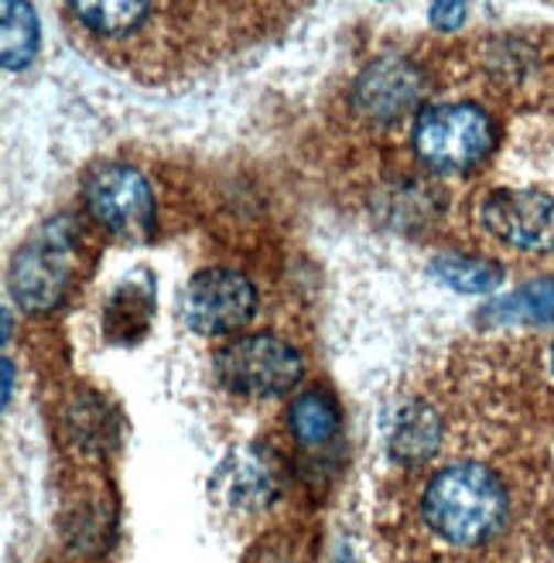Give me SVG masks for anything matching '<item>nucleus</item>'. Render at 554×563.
<instances>
[{
	"label": "nucleus",
	"mask_w": 554,
	"mask_h": 563,
	"mask_svg": "<svg viewBox=\"0 0 554 563\" xmlns=\"http://www.w3.org/2000/svg\"><path fill=\"white\" fill-rule=\"evenodd\" d=\"M411 144L428 172L469 175L497 151L500 126L472 99H445L417 110Z\"/></svg>",
	"instance_id": "nucleus-3"
},
{
	"label": "nucleus",
	"mask_w": 554,
	"mask_h": 563,
	"mask_svg": "<svg viewBox=\"0 0 554 563\" xmlns=\"http://www.w3.org/2000/svg\"><path fill=\"white\" fill-rule=\"evenodd\" d=\"M76 222L69 216H58L48 225H42L35 236L24 243V250L14 256V271H11V290L14 301L39 314L52 311L65 287H69L73 274V260H76Z\"/></svg>",
	"instance_id": "nucleus-6"
},
{
	"label": "nucleus",
	"mask_w": 554,
	"mask_h": 563,
	"mask_svg": "<svg viewBox=\"0 0 554 563\" xmlns=\"http://www.w3.org/2000/svg\"><path fill=\"white\" fill-rule=\"evenodd\" d=\"M339 404L329 389H302L287 407V430L302 448H325L339 434Z\"/></svg>",
	"instance_id": "nucleus-11"
},
{
	"label": "nucleus",
	"mask_w": 554,
	"mask_h": 563,
	"mask_svg": "<svg viewBox=\"0 0 554 563\" xmlns=\"http://www.w3.org/2000/svg\"><path fill=\"white\" fill-rule=\"evenodd\" d=\"M466 18V0H435L432 4V24L442 31H455Z\"/></svg>",
	"instance_id": "nucleus-15"
},
{
	"label": "nucleus",
	"mask_w": 554,
	"mask_h": 563,
	"mask_svg": "<svg viewBox=\"0 0 554 563\" xmlns=\"http://www.w3.org/2000/svg\"><path fill=\"white\" fill-rule=\"evenodd\" d=\"M148 21L151 69H203L222 48L264 38L253 0H134ZM291 11V0H284Z\"/></svg>",
	"instance_id": "nucleus-2"
},
{
	"label": "nucleus",
	"mask_w": 554,
	"mask_h": 563,
	"mask_svg": "<svg viewBox=\"0 0 554 563\" xmlns=\"http://www.w3.org/2000/svg\"><path fill=\"white\" fill-rule=\"evenodd\" d=\"M39 14L28 0H4V65L11 73L39 55Z\"/></svg>",
	"instance_id": "nucleus-12"
},
{
	"label": "nucleus",
	"mask_w": 554,
	"mask_h": 563,
	"mask_svg": "<svg viewBox=\"0 0 554 563\" xmlns=\"http://www.w3.org/2000/svg\"><path fill=\"white\" fill-rule=\"evenodd\" d=\"M421 96H425V76L404 58H380L367 65L363 76L352 86V107L363 120L373 123H401L408 120Z\"/></svg>",
	"instance_id": "nucleus-9"
},
{
	"label": "nucleus",
	"mask_w": 554,
	"mask_h": 563,
	"mask_svg": "<svg viewBox=\"0 0 554 563\" xmlns=\"http://www.w3.org/2000/svg\"><path fill=\"white\" fill-rule=\"evenodd\" d=\"M486 236L520 253H554V195L534 188H497L479 202Z\"/></svg>",
	"instance_id": "nucleus-8"
},
{
	"label": "nucleus",
	"mask_w": 554,
	"mask_h": 563,
	"mask_svg": "<svg viewBox=\"0 0 554 563\" xmlns=\"http://www.w3.org/2000/svg\"><path fill=\"white\" fill-rule=\"evenodd\" d=\"M544 369H547V379L554 383V339H551L547 349H544Z\"/></svg>",
	"instance_id": "nucleus-16"
},
{
	"label": "nucleus",
	"mask_w": 554,
	"mask_h": 563,
	"mask_svg": "<svg viewBox=\"0 0 554 563\" xmlns=\"http://www.w3.org/2000/svg\"><path fill=\"white\" fill-rule=\"evenodd\" d=\"M486 311L497 321H554V280L520 287Z\"/></svg>",
	"instance_id": "nucleus-14"
},
{
	"label": "nucleus",
	"mask_w": 554,
	"mask_h": 563,
	"mask_svg": "<svg viewBox=\"0 0 554 563\" xmlns=\"http://www.w3.org/2000/svg\"><path fill=\"white\" fill-rule=\"evenodd\" d=\"M432 274L452 287V290H463V294H486V290H497L503 284V271L490 260H476V256H438L432 263Z\"/></svg>",
	"instance_id": "nucleus-13"
},
{
	"label": "nucleus",
	"mask_w": 554,
	"mask_h": 563,
	"mask_svg": "<svg viewBox=\"0 0 554 563\" xmlns=\"http://www.w3.org/2000/svg\"><path fill=\"white\" fill-rule=\"evenodd\" d=\"M182 314L195 335H206V339L237 335V331L247 328L250 318L257 314V290L237 271L209 267L185 284Z\"/></svg>",
	"instance_id": "nucleus-7"
},
{
	"label": "nucleus",
	"mask_w": 554,
	"mask_h": 563,
	"mask_svg": "<svg viewBox=\"0 0 554 563\" xmlns=\"http://www.w3.org/2000/svg\"><path fill=\"white\" fill-rule=\"evenodd\" d=\"M445 420L428 404H408L390 427V454L401 468H421L442 454Z\"/></svg>",
	"instance_id": "nucleus-10"
},
{
	"label": "nucleus",
	"mask_w": 554,
	"mask_h": 563,
	"mask_svg": "<svg viewBox=\"0 0 554 563\" xmlns=\"http://www.w3.org/2000/svg\"><path fill=\"white\" fill-rule=\"evenodd\" d=\"M83 202L89 219L117 240L141 243L154 233V188L130 164H100L83 181Z\"/></svg>",
	"instance_id": "nucleus-5"
},
{
	"label": "nucleus",
	"mask_w": 554,
	"mask_h": 563,
	"mask_svg": "<svg viewBox=\"0 0 554 563\" xmlns=\"http://www.w3.org/2000/svg\"><path fill=\"white\" fill-rule=\"evenodd\" d=\"M513 519V488L507 475L479 457L438 465L417 492V526L428 543L448 553H479L493 547Z\"/></svg>",
	"instance_id": "nucleus-1"
},
{
	"label": "nucleus",
	"mask_w": 554,
	"mask_h": 563,
	"mask_svg": "<svg viewBox=\"0 0 554 563\" xmlns=\"http://www.w3.org/2000/svg\"><path fill=\"white\" fill-rule=\"evenodd\" d=\"M302 373L305 362L298 349L271 331L233 339L216 352V379L243 400H278L302 383Z\"/></svg>",
	"instance_id": "nucleus-4"
},
{
	"label": "nucleus",
	"mask_w": 554,
	"mask_h": 563,
	"mask_svg": "<svg viewBox=\"0 0 554 563\" xmlns=\"http://www.w3.org/2000/svg\"><path fill=\"white\" fill-rule=\"evenodd\" d=\"M11 389H14V366L4 362V400H11Z\"/></svg>",
	"instance_id": "nucleus-17"
}]
</instances>
